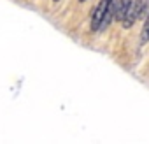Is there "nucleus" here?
<instances>
[{
    "mask_svg": "<svg viewBox=\"0 0 149 144\" xmlns=\"http://www.w3.org/2000/svg\"><path fill=\"white\" fill-rule=\"evenodd\" d=\"M116 2L118 0H111V4H109V7H107V11H105V14H104V20H102V23H100V28H98V32H104L109 25H111V21L114 20V13H116Z\"/></svg>",
    "mask_w": 149,
    "mask_h": 144,
    "instance_id": "f03ea898",
    "label": "nucleus"
},
{
    "mask_svg": "<svg viewBox=\"0 0 149 144\" xmlns=\"http://www.w3.org/2000/svg\"><path fill=\"white\" fill-rule=\"evenodd\" d=\"M109 4H111V0H100L98 6L95 7V11H93V14H91V23H90L91 32H98L100 23H102V20H104V14H105Z\"/></svg>",
    "mask_w": 149,
    "mask_h": 144,
    "instance_id": "f257e3e1",
    "label": "nucleus"
},
{
    "mask_svg": "<svg viewBox=\"0 0 149 144\" xmlns=\"http://www.w3.org/2000/svg\"><path fill=\"white\" fill-rule=\"evenodd\" d=\"M140 42H142V44H146V42H149V16H147V20L144 21V27H142V32H140Z\"/></svg>",
    "mask_w": 149,
    "mask_h": 144,
    "instance_id": "20e7f679",
    "label": "nucleus"
},
{
    "mask_svg": "<svg viewBox=\"0 0 149 144\" xmlns=\"http://www.w3.org/2000/svg\"><path fill=\"white\" fill-rule=\"evenodd\" d=\"M130 6H132V0H119L116 2V13H114V20L116 21H123L126 13L130 11Z\"/></svg>",
    "mask_w": 149,
    "mask_h": 144,
    "instance_id": "7ed1b4c3",
    "label": "nucleus"
},
{
    "mask_svg": "<svg viewBox=\"0 0 149 144\" xmlns=\"http://www.w3.org/2000/svg\"><path fill=\"white\" fill-rule=\"evenodd\" d=\"M54 2H60V0H54Z\"/></svg>",
    "mask_w": 149,
    "mask_h": 144,
    "instance_id": "39448f33",
    "label": "nucleus"
}]
</instances>
